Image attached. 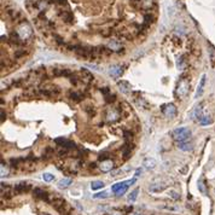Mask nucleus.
Returning <instances> with one entry per match:
<instances>
[{"instance_id": "obj_32", "label": "nucleus", "mask_w": 215, "mask_h": 215, "mask_svg": "<svg viewBox=\"0 0 215 215\" xmlns=\"http://www.w3.org/2000/svg\"><path fill=\"white\" fill-rule=\"evenodd\" d=\"M85 111H86L91 117L96 115V109H94L93 106H86V108H85Z\"/></svg>"}, {"instance_id": "obj_35", "label": "nucleus", "mask_w": 215, "mask_h": 215, "mask_svg": "<svg viewBox=\"0 0 215 215\" xmlns=\"http://www.w3.org/2000/svg\"><path fill=\"white\" fill-rule=\"evenodd\" d=\"M42 179H44L45 181H47V182H51V181L55 179V176L52 175V174H50V173H44V175H42Z\"/></svg>"}, {"instance_id": "obj_48", "label": "nucleus", "mask_w": 215, "mask_h": 215, "mask_svg": "<svg viewBox=\"0 0 215 215\" xmlns=\"http://www.w3.org/2000/svg\"><path fill=\"white\" fill-rule=\"evenodd\" d=\"M4 118H5V114H4V110H1V122H4Z\"/></svg>"}, {"instance_id": "obj_17", "label": "nucleus", "mask_w": 215, "mask_h": 215, "mask_svg": "<svg viewBox=\"0 0 215 215\" xmlns=\"http://www.w3.org/2000/svg\"><path fill=\"white\" fill-rule=\"evenodd\" d=\"M202 106H203V103H201L199 105H197L195 108V110H194V113H192V116L197 121H199L202 118V116H203V108Z\"/></svg>"}, {"instance_id": "obj_23", "label": "nucleus", "mask_w": 215, "mask_h": 215, "mask_svg": "<svg viewBox=\"0 0 215 215\" xmlns=\"http://www.w3.org/2000/svg\"><path fill=\"white\" fill-rule=\"evenodd\" d=\"M71 182H73V180H71L70 178L62 179V180L58 182V187H59V189H65V187H68V186H69Z\"/></svg>"}, {"instance_id": "obj_24", "label": "nucleus", "mask_w": 215, "mask_h": 215, "mask_svg": "<svg viewBox=\"0 0 215 215\" xmlns=\"http://www.w3.org/2000/svg\"><path fill=\"white\" fill-rule=\"evenodd\" d=\"M60 16H62V18L64 22H67V23H71L73 20H74V17H73V13L71 12H69V11H65V12H63V13H60Z\"/></svg>"}, {"instance_id": "obj_40", "label": "nucleus", "mask_w": 215, "mask_h": 215, "mask_svg": "<svg viewBox=\"0 0 215 215\" xmlns=\"http://www.w3.org/2000/svg\"><path fill=\"white\" fill-rule=\"evenodd\" d=\"M115 99H116V97H115V94H109V96H106L105 97V102L106 103H113V102H115Z\"/></svg>"}, {"instance_id": "obj_46", "label": "nucleus", "mask_w": 215, "mask_h": 215, "mask_svg": "<svg viewBox=\"0 0 215 215\" xmlns=\"http://www.w3.org/2000/svg\"><path fill=\"white\" fill-rule=\"evenodd\" d=\"M87 67L91 68V69H94V70H100L99 65H96V64H87Z\"/></svg>"}, {"instance_id": "obj_30", "label": "nucleus", "mask_w": 215, "mask_h": 215, "mask_svg": "<svg viewBox=\"0 0 215 215\" xmlns=\"http://www.w3.org/2000/svg\"><path fill=\"white\" fill-rule=\"evenodd\" d=\"M198 190L203 194V195H207V189H205V185L203 182V179H199L198 180Z\"/></svg>"}, {"instance_id": "obj_21", "label": "nucleus", "mask_w": 215, "mask_h": 215, "mask_svg": "<svg viewBox=\"0 0 215 215\" xmlns=\"http://www.w3.org/2000/svg\"><path fill=\"white\" fill-rule=\"evenodd\" d=\"M69 98L74 102H81L83 99V94L82 93H79V92H75V91H70L69 92Z\"/></svg>"}, {"instance_id": "obj_29", "label": "nucleus", "mask_w": 215, "mask_h": 215, "mask_svg": "<svg viewBox=\"0 0 215 215\" xmlns=\"http://www.w3.org/2000/svg\"><path fill=\"white\" fill-rule=\"evenodd\" d=\"M155 0H144L143 1V6H144V9H152V7H155Z\"/></svg>"}, {"instance_id": "obj_31", "label": "nucleus", "mask_w": 215, "mask_h": 215, "mask_svg": "<svg viewBox=\"0 0 215 215\" xmlns=\"http://www.w3.org/2000/svg\"><path fill=\"white\" fill-rule=\"evenodd\" d=\"M138 194H139V189H136V190H133V191L129 194V196H128V201H129V202H134V201L137 199Z\"/></svg>"}, {"instance_id": "obj_19", "label": "nucleus", "mask_w": 215, "mask_h": 215, "mask_svg": "<svg viewBox=\"0 0 215 215\" xmlns=\"http://www.w3.org/2000/svg\"><path fill=\"white\" fill-rule=\"evenodd\" d=\"M178 148L182 151H191L194 149L192 143H186V141H179L178 143Z\"/></svg>"}, {"instance_id": "obj_18", "label": "nucleus", "mask_w": 215, "mask_h": 215, "mask_svg": "<svg viewBox=\"0 0 215 215\" xmlns=\"http://www.w3.org/2000/svg\"><path fill=\"white\" fill-rule=\"evenodd\" d=\"M108 47H109L111 51L118 52V51L122 48V45H121V42L117 41V40H111V41L108 44Z\"/></svg>"}, {"instance_id": "obj_28", "label": "nucleus", "mask_w": 215, "mask_h": 215, "mask_svg": "<svg viewBox=\"0 0 215 215\" xmlns=\"http://www.w3.org/2000/svg\"><path fill=\"white\" fill-rule=\"evenodd\" d=\"M154 21H155L154 15H151V13H145V15H144V23H145V24L150 25V24H151Z\"/></svg>"}, {"instance_id": "obj_50", "label": "nucleus", "mask_w": 215, "mask_h": 215, "mask_svg": "<svg viewBox=\"0 0 215 215\" xmlns=\"http://www.w3.org/2000/svg\"><path fill=\"white\" fill-rule=\"evenodd\" d=\"M129 215H140V214H139V213H131Z\"/></svg>"}, {"instance_id": "obj_41", "label": "nucleus", "mask_w": 215, "mask_h": 215, "mask_svg": "<svg viewBox=\"0 0 215 215\" xmlns=\"http://www.w3.org/2000/svg\"><path fill=\"white\" fill-rule=\"evenodd\" d=\"M123 137L126 140H132V138H133V134L131 133V132H128V131H125L123 132Z\"/></svg>"}, {"instance_id": "obj_42", "label": "nucleus", "mask_w": 215, "mask_h": 215, "mask_svg": "<svg viewBox=\"0 0 215 215\" xmlns=\"http://www.w3.org/2000/svg\"><path fill=\"white\" fill-rule=\"evenodd\" d=\"M100 92L106 97V96H109L110 94V90L108 88V87H103V88H100Z\"/></svg>"}, {"instance_id": "obj_36", "label": "nucleus", "mask_w": 215, "mask_h": 215, "mask_svg": "<svg viewBox=\"0 0 215 215\" xmlns=\"http://www.w3.org/2000/svg\"><path fill=\"white\" fill-rule=\"evenodd\" d=\"M178 68L179 69H185V62H184V56L178 58Z\"/></svg>"}, {"instance_id": "obj_8", "label": "nucleus", "mask_w": 215, "mask_h": 215, "mask_svg": "<svg viewBox=\"0 0 215 215\" xmlns=\"http://www.w3.org/2000/svg\"><path fill=\"white\" fill-rule=\"evenodd\" d=\"M80 74H81V78L80 80L82 81V82H85V83H90V82H92L93 81V75H92V73L90 71V70H87V69H81L80 70Z\"/></svg>"}, {"instance_id": "obj_47", "label": "nucleus", "mask_w": 215, "mask_h": 215, "mask_svg": "<svg viewBox=\"0 0 215 215\" xmlns=\"http://www.w3.org/2000/svg\"><path fill=\"white\" fill-rule=\"evenodd\" d=\"M186 171H187V166H186V167H184V168H182V169H181L180 172H181L182 174H185V173H186Z\"/></svg>"}, {"instance_id": "obj_15", "label": "nucleus", "mask_w": 215, "mask_h": 215, "mask_svg": "<svg viewBox=\"0 0 215 215\" xmlns=\"http://www.w3.org/2000/svg\"><path fill=\"white\" fill-rule=\"evenodd\" d=\"M33 195L35 196L36 198H39V199H42V201H48V194L46 192V191H44V190H41V189H34V191H33Z\"/></svg>"}, {"instance_id": "obj_33", "label": "nucleus", "mask_w": 215, "mask_h": 215, "mask_svg": "<svg viewBox=\"0 0 215 215\" xmlns=\"http://www.w3.org/2000/svg\"><path fill=\"white\" fill-rule=\"evenodd\" d=\"M209 53H210V59H212V63L215 64V48L209 44Z\"/></svg>"}, {"instance_id": "obj_10", "label": "nucleus", "mask_w": 215, "mask_h": 215, "mask_svg": "<svg viewBox=\"0 0 215 215\" xmlns=\"http://www.w3.org/2000/svg\"><path fill=\"white\" fill-rule=\"evenodd\" d=\"M106 121L108 122H115V121H117L118 118H120V113H118V110H116V109H109L108 110V113H106Z\"/></svg>"}, {"instance_id": "obj_11", "label": "nucleus", "mask_w": 215, "mask_h": 215, "mask_svg": "<svg viewBox=\"0 0 215 215\" xmlns=\"http://www.w3.org/2000/svg\"><path fill=\"white\" fill-rule=\"evenodd\" d=\"M122 73H123V70H122V67L121 65H111L109 68V75L111 78H115V79L120 78L122 75Z\"/></svg>"}, {"instance_id": "obj_14", "label": "nucleus", "mask_w": 215, "mask_h": 215, "mask_svg": "<svg viewBox=\"0 0 215 215\" xmlns=\"http://www.w3.org/2000/svg\"><path fill=\"white\" fill-rule=\"evenodd\" d=\"M29 189H30V186H29L28 184H25V182H20V184H17V185L13 187V192H15V194H23V192H27Z\"/></svg>"}, {"instance_id": "obj_27", "label": "nucleus", "mask_w": 215, "mask_h": 215, "mask_svg": "<svg viewBox=\"0 0 215 215\" xmlns=\"http://www.w3.org/2000/svg\"><path fill=\"white\" fill-rule=\"evenodd\" d=\"M102 187H104V182L100 181V180H96V181H93V182L91 184V189H92V190H99V189H102Z\"/></svg>"}, {"instance_id": "obj_49", "label": "nucleus", "mask_w": 215, "mask_h": 215, "mask_svg": "<svg viewBox=\"0 0 215 215\" xmlns=\"http://www.w3.org/2000/svg\"><path fill=\"white\" fill-rule=\"evenodd\" d=\"M111 215H122V214H121L120 212H114V213H113Z\"/></svg>"}, {"instance_id": "obj_16", "label": "nucleus", "mask_w": 215, "mask_h": 215, "mask_svg": "<svg viewBox=\"0 0 215 215\" xmlns=\"http://www.w3.org/2000/svg\"><path fill=\"white\" fill-rule=\"evenodd\" d=\"M204 85H205V75L203 74L202 78L199 80V83L197 86V91H196V98L201 97L202 93H203V88H204Z\"/></svg>"}, {"instance_id": "obj_9", "label": "nucleus", "mask_w": 215, "mask_h": 215, "mask_svg": "<svg viewBox=\"0 0 215 215\" xmlns=\"http://www.w3.org/2000/svg\"><path fill=\"white\" fill-rule=\"evenodd\" d=\"M99 168L102 172L104 173H108V172H111L113 168H114V162L111 159H105V161H102L100 164H99Z\"/></svg>"}, {"instance_id": "obj_3", "label": "nucleus", "mask_w": 215, "mask_h": 215, "mask_svg": "<svg viewBox=\"0 0 215 215\" xmlns=\"http://www.w3.org/2000/svg\"><path fill=\"white\" fill-rule=\"evenodd\" d=\"M187 93H189V82H187V80L181 79L180 82L178 83V87H176V96L184 99L187 96Z\"/></svg>"}, {"instance_id": "obj_25", "label": "nucleus", "mask_w": 215, "mask_h": 215, "mask_svg": "<svg viewBox=\"0 0 215 215\" xmlns=\"http://www.w3.org/2000/svg\"><path fill=\"white\" fill-rule=\"evenodd\" d=\"M213 122V118L210 117L209 115H203L202 118L199 120V123L202 125V126H207V125H210Z\"/></svg>"}, {"instance_id": "obj_44", "label": "nucleus", "mask_w": 215, "mask_h": 215, "mask_svg": "<svg viewBox=\"0 0 215 215\" xmlns=\"http://www.w3.org/2000/svg\"><path fill=\"white\" fill-rule=\"evenodd\" d=\"M69 79H70V82H71L74 86H76V85H78V78H76L75 75H71Z\"/></svg>"}, {"instance_id": "obj_39", "label": "nucleus", "mask_w": 215, "mask_h": 215, "mask_svg": "<svg viewBox=\"0 0 215 215\" xmlns=\"http://www.w3.org/2000/svg\"><path fill=\"white\" fill-rule=\"evenodd\" d=\"M169 197H172L173 199H179L180 198V195L176 192V191H174V190H172V191H169Z\"/></svg>"}, {"instance_id": "obj_6", "label": "nucleus", "mask_w": 215, "mask_h": 215, "mask_svg": "<svg viewBox=\"0 0 215 215\" xmlns=\"http://www.w3.org/2000/svg\"><path fill=\"white\" fill-rule=\"evenodd\" d=\"M55 143L58 144V146H60V148H64V149H68V150H73V149L76 148L74 141L68 140L65 138H56L55 139Z\"/></svg>"}, {"instance_id": "obj_22", "label": "nucleus", "mask_w": 215, "mask_h": 215, "mask_svg": "<svg viewBox=\"0 0 215 215\" xmlns=\"http://www.w3.org/2000/svg\"><path fill=\"white\" fill-rule=\"evenodd\" d=\"M131 151H132V145L131 144H125L122 146V154H123L125 158H128L131 156Z\"/></svg>"}, {"instance_id": "obj_34", "label": "nucleus", "mask_w": 215, "mask_h": 215, "mask_svg": "<svg viewBox=\"0 0 215 215\" xmlns=\"http://www.w3.org/2000/svg\"><path fill=\"white\" fill-rule=\"evenodd\" d=\"M109 196H110V195H109V192H108V191H103V192L96 194L93 197H94V198H108Z\"/></svg>"}, {"instance_id": "obj_20", "label": "nucleus", "mask_w": 215, "mask_h": 215, "mask_svg": "<svg viewBox=\"0 0 215 215\" xmlns=\"http://www.w3.org/2000/svg\"><path fill=\"white\" fill-rule=\"evenodd\" d=\"M143 166L146 168V169H154L156 167V161L155 158H145L144 162H143Z\"/></svg>"}, {"instance_id": "obj_4", "label": "nucleus", "mask_w": 215, "mask_h": 215, "mask_svg": "<svg viewBox=\"0 0 215 215\" xmlns=\"http://www.w3.org/2000/svg\"><path fill=\"white\" fill-rule=\"evenodd\" d=\"M17 34H18V36L22 40H25L28 39V38H30V35H32V28H30V25L28 23H22L20 27H18V29H17Z\"/></svg>"}, {"instance_id": "obj_2", "label": "nucleus", "mask_w": 215, "mask_h": 215, "mask_svg": "<svg viewBox=\"0 0 215 215\" xmlns=\"http://www.w3.org/2000/svg\"><path fill=\"white\" fill-rule=\"evenodd\" d=\"M190 136H191V131L186 127H179V128H176L172 132V137L178 143L179 141H185Z\"/></svg>"}, {"instance_id": "obj_13", "label": "nucleus", "mask_w": 215, "mask_h": 215, "mask_svg": "<svg viewBox=\"0 0 215 215\" xmlns=\"http://www.w3.org/2000/svg\"><path fill=\"white\" fill-rule=\"evenodd\" d=\"M117 86L120 87V91L122 93H125V94H129L131 93V85H129V82H127V81H118Z\"/></svg>"}, {"instance_id": "obj_26", "label": "nucleus", "mask_w": 215, "mask_h": 215, "mask_svg": "<svg viewBox=\"0 0 215 215\" xmlns=\"http://www.w3.org/2000/svg\"><path fill=\"white\" fill-rule=\"evenodd\" d=\"M136 103H137L138 106H140V108H144V109H148V106H149V104L146 103V100H145L144 98H141V97L136 98Z\"/></svg>"}, {"instance_id": "obj_7", "label": "nucleus", "mask_w": 215, "mask_h": 215, "mask_svg": "<svg viewBox=\"0 0 215 215\" xmlns=\"http://www.w3.org/2000/svg\"><path fill=\"white\" fill-rule=\"evenodd\" d=\"M51 75L55 76V78H58V76H65V78H70L73 74L71 70L69 69H60V68H52L51 69Z\"/></svg>"}, {"instance_id": "obj_45", "label": "nucleus", "mask_w": 215, "mask_h": 215, "mask_svg": "<svg viewBox=\"0 0 215 215\" xmlns=\"http://www.w3.org/2000/svg\"><path fill=\"white\" fill-rule=\"evenodd\" d=\"M22 56H24V50H21V51H17L16 53H15V57L16 58H20Z\"/></svg>"}, {"instance_id": "obj_37", "label": "nucleus", "mask_w": 215, "mask_h": 215, "mask_svg": "<svg viewBox=\"0 0 215 215\" xmlns=\"http://www.w3.org/2000/svg\"><path fill=\"white\" fill-rule=\"evenodd\" d=\"M9 175V169L6 168V166L4 163H1V176H7Z\"/></svg>"}, {"instance_id": "obj_12", "label": "nucleus", "mask_w": 215, "mask_h": 215, "mask_svg": "<svg viewBox=\"0 0 215 215\" xmlns=\"http://www.w3.org/2000/svg\"><path fill=\"white\" fill-rule=\"evenodd\" d=\"M166 187H167V184L166 182H162V181L161 182H154V184H151L149 186V191L150 192H161Z\"/></svg>"}, {"instance_id": "obj_43", "label": "nucleus", "mask_w": 215, "mask_h": 215, "mask_svg": "<svg viewBox=\"0 0 215 215\" xmlns=\"http://www.w3.org/2000/svg\"><path fill=\"white\" fill-rule=\"evenodd\" d=\"M53 38L56 39V42H57V44H59V45H64V41H63V39H62L60 36H58L57 34H55V35H53Z\"/></svg>"}, {"instance_id": "obj_1", "label": "nucleus", "mask_w": 215, "mask_h": 215, "mask_svg": "<svg viewBox=\"0 0 215 215\" xmlns=\"http://www.w3.org/2000/svg\"><path fill=\"white\" fill-rule=\"evenodd\" d=\"M38 90H39V94L45 96V97H55L60 93V88L55 85H45V86H41Z\"/></svg>"}, {"instance_id": "obj_5", "label": "nucleus", "mask_w": 215, "mask_h": 215, "mask_svg": "<svg viewBox=\"0 0 215 215\" xmlns=\"http://www.w3.org/2000/svg\"><path fill=\"white\" fill-rule=\"evenodd\" d=\"M161 110H162V113H163L167 117H169V118H173L176 115V108L173 103H169V104H164V105H162Z\"/></svg>"}, {"instance_id": "obj_38", "label": "nucleus", "mask_w": 215, "mask_h": 215, "mask_svg": "<svg viewBox=\"0 0 215 215\" xmlns=\"http://www.w3.org/2000/svg\"><path fill=\"white\" fill-rule=\"evenodd\" d=\"M141 4H143V1H141V0H131V5H132L133 7H136V9L140 7V6H141Z\"/></svg>"}]
</instances>
